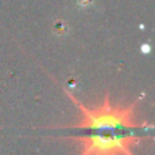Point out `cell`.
Listing matches in <instances>:
<instances>
[{
    "mask_svg": "<svg viewBox=\"0 0 155 155\" xmlns=\"http://www.w3.org/2000/svg\"><path fill=\"white\" fill-rule=\"evenodd\" d=\"M65 94L71 98V101L76 105V107L82 113V120L80 123L72 124L70 128H83V129H123V128H137L142 127L144 128L146 123H137L135 118V110L140 99H136L134 104L128 106L117 105L113 106L110 101L109 93L105 94V98L102 104H99L95 107H86L79 101L68 93V90H64Z\"/></svg>",
    "mask_w": 155,
    "mask_h": 155,
    "instance_id": "cell-1",
    "label": "cell"
},
{
    "mask_svg": "<svg viewBox=\"0 0 155 155\" xmlns=\"http://www.w3.org/2000/svg\"><path fill=\"white\" fill-rule=\"evenodd\" d=\"M80 147V154H132V148L137 147L142 142L140 136L134 135H88V136H75L70 137Z\"/></svg>",
    "mask_w": 155,
    "mask_h": 155,
    "instance_id": "cell-2",
    "label": "cell"
},
{
    "mask_svg": "<svg viewBox=\"0 0 155 155\" xmlns=\"http://www.w3.org/2000/svg\"><path fill=\"white\" fill-rule=\"evenodd\" d=\"M53 27H54V33L57 35H65L68 33V25L64 21H56Z\"/></svg>",
    "mask_w": 155,
    "mask_h": 155,
    "instance_id": "cell-3",
    "label": "cell"
},
{
    "mask_svg": "<svg viewBox=\"0 0 155 155\" xmlns=\"http://www.w3.org/2000/svg\"><path fill=\"white\" fill-rule=\"evenodd\" d=\"M94 4V0H78V5L80 8H86V7H90V5Z\"/></svg>",
    "mask_w": 155,
    "mask_h": 155,
    "instance_id": "cell-4",
    "label": "cell"
},
{
    "mask_svg": "<svg viewBox=\"0 0 155 155\" xmlns=\"http://www.w3.org/2000/svg\"><path fill=\"white\" fill-rule=\"evenodd\" d=\"M142 52L143 53H150V45H148V44H143L142 45Z\"/></svg>",
    "mask_w": 155,
    "mask_h": 155,
    "instance_id": "cell-5",
    "label": "cell"
}]
</instances>
